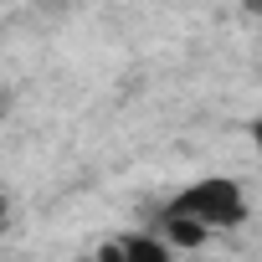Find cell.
Here are the masks:
<instances>
[{
  "mask_svg": "<svg viewBox=\"0 0 262 262\" xmlns=\"http://www.w3.org/2000/svg\"><path fill=\"white\" fill-rule=\"evenodd\" d=\"M165 211L190 216V221L206 226V231H226V226H242V221H247V190H242L236 180H226V175H206V180L185 185Z\"/></svg>",
  "mask_w": 262,
  "mask_h": 262,
  "instance_id": "1",
  "label": "cell"
},
{
  "mask_svg": "<svg viewBox=\"0 0 262 262\" xmlns=\"http://www.w3.org/2000/svg\"><path fill=\"white\" fill-rule=\"evenodd\" d=\"M93 262H170V247H165L160 236L128 231V236H113V242H103Z\"/></svg>",
  "mask_w": 262,
  "mask_h": 262,
  "instance_id": "2",
  "label": "cell"
},
{
  "mask_svg": "<svg viewBox=\"0 0 262 262\" xmlns=\"http://www.w3.org/2000/svg\"><path fill=\"white\" fill-rule=\"evenodd\" d=\"M160 231H165V236H160L165 247H170V242H175V247H201V242H206V226H195L190 216H175V211L160 216Z\"/></svg>",
  "mask_w": 262,
  "mask_h": 262,
  "instance_id": "3",
  "label": "cell"
},
{
  "mask_svg": "<svg viewBox=\"0 0 262 262\" xmlns=\"http://www.w3.org/2000/svg\"><path fill=\"white\" fill-rule=\"evenodd\" d=\"M252 144H257V155H262V118L252 123Z\"/></svg>",
  "mask_w": 262,
  "mask_h": 262,
  "instance_id": "4",
  "label": "cell"
},
{
  "mask_svg": "<svg viewBox=\"0 0 262 262\" xmlns=\"http://www.w3.org/2000/svg\"><path fill=\"white\" fill-rule=\"evenodd\" d=\"M0 231H6V201H0Z\"/></svg>",
  "mask_w": 262,
  "mask_h": 262,
  "instance_id": "5",
  "label": "cell"
}]
</instances>
